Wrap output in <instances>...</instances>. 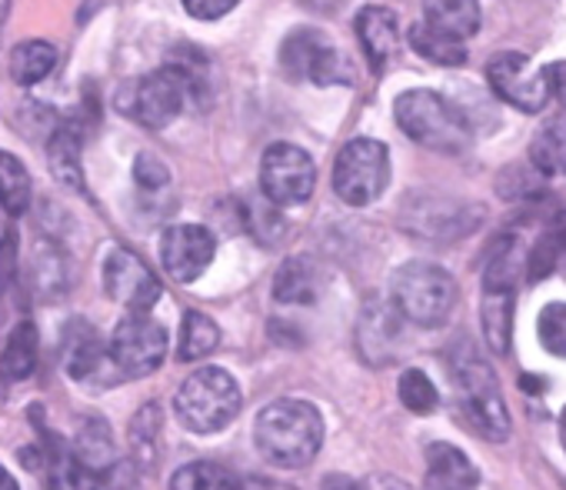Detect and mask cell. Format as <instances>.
<instances>
[{
  "label": "cell",
  "instance_id": "obj_1",
  "mask_svg": "<svg viewBox=\"0 0 566 490\" xmlns=\"http://www.w3.org/2000/svg\"><path fill=\"white\" fill-rule=\"evenodd\" d=\"M253 444L270 467H307L324 447V417L307 400L280 397L256 414Z\"/></svg>",
  "mask_w": 566,
  "mask_h": 490
},
{
  "label": "cell",
  "instance_id": "obj_2",
  "mask_svg": "<svg viewBox=\"0 0 566 490\" xmlns=\"http://www.w3.org/2000/svg\"><path fill=\"white\" fill-rule=\"evenodd\" d=\"M523 268H526V251L523 240L513 233L496 237V243L490 248L486 258V271H483V298H480V324H483V337L486 347L496 357L510 354V341H513V311H516V288L523 281Z\"/></svg>",
  "mask_w": 566,
  "mask_h": 490
},
{
  "label": "cell",
  "instance_id": "obj_3",
  "mask_svg": "<svg viewBox=\"0 0 566 490\" xmlns=\"http://www.w3.org/2000/svg\"><path fill=\"white\" fill-rule=\"evenodd\" d=\"M450 374L457 384V400L467 417V424L483 434L486 440H506L510 437V410L500 390V380L490 367V361L476 351L473 341H460L450 351Z\"/></svg>",
  "mask_w": 566,
  "mask_h": 490
},
{
  "label": "cell",
  "instance_id": "obj_4",
  "mask_svg": "<svg viewBox=\"0 0 566 490\" xmlns=\"http://www.w3.org/2000/svg\"><path fill=\"white\" fill-rule=\"evenodd\" d=\"M394 117L413 144L440 154H463L473 137L457 104L437 91H403L394 101Z\"/></svg>",
  "mask_w": 566,
  "mask_h": 490
},
{
  "label": "cell",
  "instance_id": "obj_5",
  "mask_svg": "<svg viewBox=\"0 0 566 490\" xmlns=\"http://www.w3.org/2000/svg\"><path fill=\"white\" fill-rule=\"evenodd\" d=\"M390 304L417 327H443L457 307V281L433 261H410L390 281Z\"/></svg>",
  "mask_w": 566,
  "mask_h": 490
},
{
  "label": "cell",
  "instance_id": "obj_6",
  "mask_svg": "<svg viewBox=\"0 0 566 490\" xmlns=\"http://www.w3.org/2000/svg\"><path fill=\"white\" fill-rule=\"evenodd\" d=\"M243 394L223 367L193 371L174 394V414L190 434H217L240 414Z\"/></svg>",
  "mask_w": 566,
  "mask_h": 490
},
{
  "label": "cell",
  "instance_id": "obj_7",
  "mask_svg": "<svg viewBox=\"0 0 566 490\" xmlns=\"http://www.w3.org/2000/svg\"><path fill=\"white\" fill-rule=\"evenodd\" d=\"M200 91V81H197V71L187 67V64H167L147 77H140L134 84V94L130 101L124 104V111L150 127V131H160L167 124H174V117H180L187 111V104L193 101V94Z\"/></svg>",
  "mask_w": 566,
  "mask_h": 490
},
{
  "label": "cell",
  "instance_id": "obj_8",
  "mask_svg": "<svg viewBox=\"0 0 566 490\" xmlns=\"http://www.w3.org/2000/svg\"><path fill=\"white\" fill-rule=\"evenodd\" d=\"M390 184V150L384 140L354 137L340 147L334 164V190L350 207L374 204Z\"/></svg>",
  "mask_w": 566,
  "mask_h": 490
},
{
  "label": "cell",
  "instance_id": "obj_9",
  "mask_svg": "<svg viewBox=\"0 0 566 490\" xmlns=\"http://www.w3.org/2000/svg\"><path fill=\"white\" fill-rule=\"evenodd\" d=\"M486 210L480 204L453 200L443 194H410L400 207V227L430 243H450L473 233Z\"/></svg>",
  "mask_w": 566,
  "mask_h": 490
},
{
  "label": "cell",
  "instance_id": "obj_10",
  "mask_svg": "<svg viewBox=\"0 0 566 490\" xmlns=\"http://www.w3.org/2000/svg\"><path fill=\"white\" fill-rule=\"evenodd\" d=\"M280 67L291 81H314L317 87L354 84L350 61L317 28H297L287 34L280 48Z\"/></svg>",
  "mask_w": 566,
  "mask_h": 490
},
{
  "label": "cell",
  "instance_id": "obj_11",
  "mask_svg": "<svg viewBox=\"0 0 566 490\" xmlns=\"http://www.w3.org/2000/svg\"><path fill=\"white\" fill-rule=\"evenodd\" d=\"M317 187L314 157L287 140H276L260 157V190L273 207H301Z\"/></svg>",
  "mask_w": 566,
  "mask_h": 490
},
{
  "label": "cell",
  "instance_id": "obj_12",
  "mask_svg": "<svg viewBox=\"0 0 566 490\" xmlns=\"http://www.w3.org/2000/svg\"><path fill=\"white\" fill-rule=\"evenodd\" d=\"M486 84L496 101L510 104L520 114H539L549 104L543 67H533L516 51H500L486 61Z\"/></svg>",
  "mask_w": 566,
  "mask_h": 490
},
{
  "label": "cell",
  "instance_id": "obj_13",
  "mask_svg": "<svg viewBox=\"0 0 566 490\" xmlns=\"http://www.w3.org/2000/svg\"><path fill=\"white\" fill-rule=\"evenodd\" d=\"M107 347L124 377H147L167 361V331L150 314H130L114 327Z\"/></svg>",
  "mask_w": 566,
  "mask_h": 490
},
{
  "label": "cell",
  "instance_id": "obj_14",
  "mask_svg": "<svg viewBox=\"0 0 566 490\" xmlns=\"http://www.w3.org/2000/svg\"><path fill=\"white\" fill-rule=\"evenodd\" d=\"M217 240L203 223H174L160 237V261L170 281L193 284L213 261Z\"/></svg>",
  "mask_w": 566,
  "mask_h": 490
},
{
  "label": "cell",
  "instance_id": "obj_15",
  "mask_svg": "<svg viewBox=\"0 0 566 490\" xmlns=\"http://www.w3.org/2000/svg\"><path fill=\"white\" fill-rule=\"evenodd\" d=\"M104 291L130 314H147L160 301V281L154 271L124 248H111L104 258Z\"/></svg>",
  "mask_w": 566,
  "mask_h": 490
},
{
  "label": "cell",
  "instance_id": "obj_16",
  "mask_svg": "<svg viewBox=\"0 0 566 490\" xmlns=\"http://www.w3.org/2000/svg\"><path fill=\"white\" fill-rule=\"evenodd\" d=\"M403 317L397 314V307L390 301L370 298L360 311L357 321V351L367 364L384 367L390 361H397L400 347H403Z\"/></svg>",
  "mask_w": 566,
  "mask_h": 490
},
{
  "label": "cell",
  "instance_id": "obj_17",
  "mask_svg": "<svg viewBox=\"0 0 566 490\" xmlns=\"http://www.w3.org/2000/svg\"><path fill=\"white\" fill-rule=\"evenodd\" d=\"M67 374L77 384H91V387H114L117 380H124V374L117 371V364L111 357V347L91 327H81V334L71 341Z\"/></svg>",
  "mask_w": 566,
  "mask_h": 490
},
{
  "label": "cell",
  "instance_id": "obj_18",
  "mask_svg": "<svg viewBox=\"0 0 566 490\" xmlns=\"http://www.w3.org/2000/svg\"><path fill=\"white\" fill-rule=\"evenodd\" d=\"M423 457H427L423 490H476L480 487V470L460 447L447 440H430Z\"/></svg>",
  "mask_w": 566,
  "mask_h": 490
},
{
  "label": "cell",
  "instance_id": "obj_19",
  "mask_svg": "<svg viewBox=\"0 0 566 490\" xmlns=\"http://www.w3.org/2000/svg\"><path fill=\"white\" fill-rule=\"evenodd\" d=\"M357 28V38H360V48L370 61V67L380 74L394 58H397V48H400V24H397V14L390 8H364L354 21Z\"/></svg>",
  "mask_w": 566,
  "mask_h": 490
},
{
  "label": "cell",
  "instance_id": "obj_20",
  "mask_svg": "<svg viewBox=\"0 0 566 490\" xmlns=\"http://www.w3.org/2000/svg\"><path fill=\"white\" fill-rule=\"evenodd\" d=\"M423 24L453 38L470 41L480 31V0H423Z\"/></svg>",
  "mask_w": 566,
  "mask_h": 490
},
{
  "label": "cell",
  "instance_id": "obj_21",
  "mask_svg": "<svg viewBox=\"0 0 566 490\" xmlns=\"http://www.w3.org/2000/svg\"><path fill=\"white\" fill-rule=\"evenodd\" d=\"M563 264H566V210H559L549 220V227L539 233V240L533 243V251L526 254L523 274H526L530 284H539L549 274H556Z\"/></svg>",
  "mask_w": 566,
  "mask_h": 490
},
{
  "label": "cell",
  "instance_id": "obj_22",
  "mask_svg": "<svg viewBox=\"0 0 566 490\" xmlns=\"http://www.w3.org/2000/svg\"><path fill=\"white\" fill-rule=\"evenodd\" d=\"M74 453L81 460V467L91 473V480H97L101 473H107L117 463V450H114V434L111 424L104 417H91L77 427V440H74Z\"/></svg>",
  "mask_w": 566,
  "mask_h": 490
},
{
  "label": "cell",
  "instance_id": "obj_23",
  "mask_svg": "<svg viewBox=\"0 0 566 490\" xmlns=\"http://www.w3.org/2000/svg\"><path fill=\"white\" fill-rule=\"evenodd\" d=\"M84 144H81V131L74 124H64L54 131L51 144H48V160H51V170L61 184L74 187V190H84Z\"/></svg>",
  "mask_w": 566,
  "mask_h": 490
},
{
  "label": "cell",
  "instance_id": "obj_24",
  "mask_svg": "<svg viewBox=\"0 0 566 490\" xmlns=\"http://www.w3.org/2000/svg\"><path fill=\"white\" fill-rule=\"evenodd\" d=\"M34 367H38V327L31 321H21L4 341L0 371H4L8 380H24L34 374Z\"/></svg>",
  "mask_w": 566,
  "mask_h": 490
},
{
  "label": "cell",
  "instance_id": "obj_25",
  "mask_svg": "<svg viewBox=\"0 0 566 490\" xmlns=\"http://www.w3.org/2000/svg\"><path fill=\"white\" fill-rule=\"evenodd\" d=\"M57 67V48L51 41H24L11 51V77L24 87L41 84Z\"/></svg>",
  "mask_w": 566,
  "mask_h": 490
},
{
  "label": "cell",
  "instance_id": "obj_26",
  "mask_svg": "<svg viewBox=\"0 0 566 490\" xmlns=\"http://www.w3.org/2000/svg\"><path fill=\"white\" fill-rule=\"evenodd\" d=\"M273 298L280 304H314L317 301V274L307 258H291L276 271Z\"/></svg>",
  "mask_w": 566,
  "mask_h": 490
},
{
  "label": "cell",
  "instance_id": "obj_27",
  "mask_svg": "<svg viewBox=\"0 0 566 490\" xmlns=\"http://www.w3.org/2000/svg\"><path fill=\"white\" fill-rule=\"evenodd\" d=\"M31 174L21 157L0 150V210H8L11 217L28 213L31 207Z\"/></svg>",
  "mask_w": 566,
  "mask_h": 490
},
{
  "label": "cell",
  "instance_id": "obj_28",
  "mask_svg": "<svg viewBox=\"0 0 566 490\" xmlns=\"http://www.w3.org/2000/svg\"><path fill=\"white\" fill-rule=\"evenodd\" d=\"M407 38H410L413 54H420L423 61H430L437 67H463L467 64V44L453 41V38H447L427 24H413Z\"/></svg>",
  "mask_w": 566,
  "mask_h": 490
},
{
  "label": "cell",
  "instance_id": "obj_29",
  "mask_svg": "<svg viewBox=\"0 0 566 490\" xmlns=\"http://www.w3.org/2000/svg\"><path fill=\"white\" fill-rule=\"evenodd\" d=\"M91 473L81 467L74 447L61 437H48V490H87Z\"/></svg>",
  "mask_w": 566,
  "mask_h": 490
},
{
  "label": "cell",
  "instance_id": "obj_30",
  "mask_svg": "<svg viewBox=\"0 0 566 490\" xmlns=\"http://www.w3.org/2000/svg\"><path fill=\"white\" fill-rule=\"evenodd\" d=\"M530 160L543 177H553L566 167V117H553L536 131L530 144Z\"/></svg>",
  "mask_w": 566,
  "mask_h": 490
},
{
  "label": "cell",
  "instance_id": "obj_31",
  "mask_svg": "<svg viewBox=\"0 0 566 490\" xmlns=\"http://www.w3.org/2000/svg\"><path fill=\"white\" fill-rule=\"evenodd\" d=\"M220 344V327L200 314V311H190L184 314L180 321V341H177V357L180 361H203L217 351Z\"/></svg>",
  "mask_w": 566,
  "mask_h": 490
},
{
  "label": "cell",
  "instance_id": "obj_32",
  "mask_svg": "<svg viewBox=\"0 0 566 490\" xmlns=\"http://www.w3.org/2000/svg\"><path fill=\"white\" fill-rule=\"evenodd\" d=\"M160 437H164V414L157 404H147L130 420V447L140 467H154L160 457Z\"/></svg>",
  "mask_w": 566,
  "mask_h": 490
},
{
  "label": "cell",
  "instance_id": "obj_33",
  "mask_svg": "<svg viewBox=\"0 0 566 490\" xmlns=\"http://www.w3.org/2000/svg\"><path fill=\"white\" fill-rule=\"evenodd\" d=\"M170 490H243V487L230 470H223L217 463H207V460H197V463H187V467L174 470Z\"/></svg>",
  "mask_w": 566,
  "mask_h": 490
},
{
  "label": "cell",
  "instance_id": "obj_34",
  "mask_svg": "<svg viewBox=\"0 0 566 490\" xmlns=\"http://www.w3.org/2000/svg\"><path fill=\"white\" fill-rule=\"evenodd\" d=\"M397 394H400V404H403L410 414H433V410L440 407V394H437L433 380H430L423 371H417V367L403 371Z\"/></svg>",
  "mask_w": 566,
  "mask_h": 490
},
{
  "label": "cell",
  "instance_id": "obj_35",
  "mask_svg": "<svg viewBox=\"0 0 566 490\" xmlns=\"http://www.w3.org/2000/svg\"><path fill=\"white\" fill-rule=\"evenodd\" d=\"M536 334L543 351L566 361V304H546L536 317Z\"/></svg>",
  "mask_w": 566,
  "mask_h": 490
},
{
  "label": "cell",
  "instance_id": "obj_36",
  "mask_svg": "<svg viewBox=\"0 0 566 490\" xmlns=\"http://www.w3.org/2000/svg\"><path fill=\"white\" fill-rule=\"evenodd\" d=\"M134 180H137L144 190H160V187L170 184V170H167V164H164L157 154H140V157L134 160Z\"/></svg>",
  "mask_w": 566,
  "mask_h": 490
},
{
  "label": "cell",
  "instance_id": "obj_37",
  "mask_svg": "<svg viewBox=\"0 0 566 490\" xmlns=\"http://www.w3.org/2000/svg\"><path fill=\"white\" fill-rule=\"evenodd\" d=\"M180 4L193 21H220L240 4V0H180Z\"/></svg>",
  "mask_w": 566,
  "mask_h": 490
},
{
  "label": "cell",
  "instance_id": "obj_38",
  "mask_svg": "<svg viewBox=\"0 0 566 490\" xmlns=\"http://www.w3.org/2000/svg\"><path fill=\"white\" fill-rule=\"evenodd\" d=\"M18 271V248H14V233L0 237V291L11 288Z\"/></svg>",
  "mask_w": 566,
  "mask_h": 490
},
{
  "label": "cell",
  "instance_id": "obj_39",
  "mask_svg": "<svg viewBox=\"0 0 566 490\" xmlns=\"http://www.w3.org/2000/svg\"><path fill=\"white\" fill-rule=\"evenodd\" d=\"M543 77H546L549 97H556L566 107V61H556V64L543 67Z\"/></svg>",
  "mask_w": 566,
  "mask_h": 490
},
{
  "label": "cell",
  "instance_id": "obj_40",
  "mask_svg": "<svg viewBox=\"0 0 566 490\" xmlns=\"http://www.w3.org/2000/svg\"><path fill=\"white\" fill-rule=\"evenodd\" d=\"M360 490H413L410 483H403L400 477H390V473H370Z\"/></svg>",
  "mask_w": 566,
  "mask_h": 490
},
{
  "label": "cell",
  "instance_id": "obj_41",
  "mask_svg": "<svg viewBox=\"0 0 566 490\" xmlns=\"http://www.w3.org/2000/svg\"><path fill=\"white\" fill-rule=\"evenodd\" d=\"M301 4L314 14H337V11H344L347 0H301Z\"/></svg>",
  "mask_w": 566,
  "mask_h": 490
},
{
  "label": "cell",
  "instance_id": "obj_42",
  "mask_svg": "<svg viewBox=\"0 0 566 490\" xmlns=\"http://www.w3.org/2000/svg\"><path fill=\"white\" fill-rule=\"evenodd\" d=\"M321 490H360V483L350 480L347 473H327L324 483H321Z\"/></svg>",
  "mask_w": 566,
  "mask_h": 490
},
{
  "label": "cell",
  "instance_id": "obj_43",
  "mask_svg": "<svg viewBox=\"0 0 566 490\" xmlns=\"http://www.w3.org/2000/svg\"><path fill=\"white\" fill-rule=\"evenodd\" d=\"M0 490H21L18 480H14V473L8 467H0Z\"/></svg>",
  "mask_w": 566,
  "mask_h": 490
},
{
  "label": "cell",
  "instance_id": "obj_44",
  "mask_svg": "<svg viewBox=\"0 0 566 490\" xmlns=\"http://www.w3.org/2000/svg\"><path fill=\"white\" fill-rule=\"evenodd\" d=\"M8 14H11V0H0V31L8 24Z\"/></svg>",
  "mask_w": 566,
  "mask_h": 490
},
{
  "label": "cell",
  "instance_id": "obj_45",
  "mask_svg": "<svg viewBox=\"0 0 566 490\" xmlns=\"http://www.w3.org/2000/svg\"><path fill=\"white\" fill-rule=\"evenodd\" d=\"M559 444H563V450H566V407H563V414H559Z\"/></svg>",
  "mask_w": 566,
  "mask_h": 490
}]
</instances>
